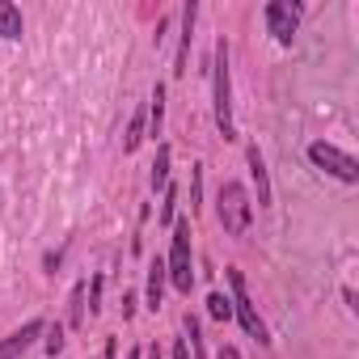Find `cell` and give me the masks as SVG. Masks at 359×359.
<instances>
[{
  "mask_svg": "<svg viewBox=\"0 0 359 359\" xmlns=\"http://www.w3.org/2000/svg\"><path fill=\"white\" fill-rule=\"evenodd\" d=\"M169 283L191 296L195 287V271H191V220H173V245H169V262H165Z\"/></svg>",
  "mask_w": 359,
  "mask_h": 359,
  "instance_id": "1",
  "label": "cell"
},
{
  "mask_svg": "<svg viewBox=\"0 0 359 359\" xmlns=\"http://www.w3.org/2000/svg\"><path fill=\"white\" fill-rule=\"evenodd\" d=\"M89 300H93V304H89V309H93V313H97V309H102V304H97V300H102V279H93V287H89Z\"/></svg>",
  "mask_w": 359,
  "mask_h": 359,
  "instance_id": "21",
  "label": "cell"
},
{
  "mask_svg": "<svg viewBox=\"0 0 359 359\" xmlns=\"http://www.w3.org/2000/svg\"><path fill=\"white\" fill-rule=\"evenodd\" d=\"M208 313H212L216 321H229V317H233V300L220 296V292H212V296H208Z\"/></svg>",
  "mask_w": 359,
  "mask_h": 359,
  "instance_id": "15",
  "label": "cell"
},
{
  "mask_svg": "<svg viewBox=\"0 0 359 359\" xmlns=\"http://www.w3.org/2000/svg\"><path fill=\"white\" fill-rule=\"evenodd\" d=\"M266 26H271V34L279 43H292V34L300 26V5L296 0H271L266 5Z\"/></svg>",
  "mask_w": 359,
  "mask_h": 359,
  "instance_id": "6",
  "label": "cell"
},
{
  "mask_svg": "<svg viewBox=\"0 0 359 359\" xmlns=\"http://www.w3.org/2000/svg\"><path fill=\"white\" fill-rule=\"evenodd\" d=\"M199 203H203V165H195L191 173V212H199Z\"/></svg>",
  "mask_w": 359,
  "mask_h": 359,
  "instance_id": "17",
  "label": "cell"
},
{
  "mask_svg": "<svg viewBox=\"0 0 359 359\" xmlns=\"http://www.w3.org/2000/svg\"><path fill=\"white\" fill-rule=\"evenodd\" d=\"M309 161H313L317 169L334 173L338 182H359V165H355V156H351V152H342V148H334V144H325V140L309 144Z\"/></svg>",
  "mask_w": 359,
  "mask_h": 359,
  "instance_id": "4",
  "label": "cell"
},
{
  "mask_svg": "<svg viewBox=\"0 0 359 359\" xmlns=\"http://www.w3.org/2000/svg\"><path fill=\"white\" fill-rule=\"evenodd\" d=\"M250 216H254V203H250L245 187L224 182V187H220V224H224V233L241 237V233L250 229Z\"/></svg>",
  "mask_w": 359,
  "mask_h": 359,
  "instance_id": "3",
  "label": "cell"
},
{
  "mask_svg": "<svg viewBox=\"0 0 359 359\" xmlns=\"http://www.w3.org/2000/svg\"><path fill=\"white\" fill-rule=\"evenodd\" d=\"M187 338H191V351H195V359H203V338H199V321L187 313Z\"/></svg>",
  "mask_w": 359,
  "mask_h": 359,
  "instance_id": "18",
  "label": "cell"
},
{
  "mask_svg": "<svg viewBox=\"0 0 359 359\" xmlns=\"http://www.w3.org/2000/svg\"><path fill=\"white\" fill-rule=\"evenodd\" d=\"M64 351V330L60 325H51V338H47V355H60Z\"/></svg>",
  "mask_w": 359,
  "mask_h": 359,
  "instance_id": "20",
  "label": "cell"
},
{
  "mask_svg": "<svg viewBox=\"0 0 359 359\" xmlns=\"http://www.w3.org/2000/svg\"><path fill=\"white\" fill-rule=\"evenodd\" d=\"M165 187H169V144H161L152 161V191H165Z\"/></svg>",
  "mask_w": 359,
  "mask_h": 359,
  "instance_id": "12",
  "label": "cell"
},
{
  "mask_svg": "<svg viewBox=\"0 0 359 359\" xmlns=\"http://www.w3.org/2000/svg\"><path fill=\"white\" fill-rule=\"evenodd\" d=\"M114 351H118V346H114V338H106V355H102V359H114Z\"/></svg>",
  "mask_w": 359,
  "mask_h": 359,
  "instance_id": "24",
  "label": "cell"
},
{
  "mask_svg": "<svg viewBox=\"0 0 359 359\" xmlns=\"http://www.w3.org/2000/svg\"><path fill=\"white\" fill-rule=\"evenodd\" d=\"M43 330H47V325H43L39 317H34V321H26L22 330H13V334H9L5 342H0V359H18L22 351H30V342H34V338H39Z\"/></svg>",
  "mask_w": 359,
  "mask_h": 359,
  "instance_id": "7",
  "label": "cell"
},
{
  "mask_svg": "<svg viewBox=\"0 0 359 359\" xmlns=\"http://www.w3.org/2000/svg\"><path fill=\"white\" fill-rule=\"evenodd\" d=\"M173 203H177V191L169 187V191H165V203H161V220H165V224L173 220Z\"/></svg>",
  "mask_w": 359,
  "mask_h": 359,
  "instance_id": "19",
  "label": "cell"
},
{
  "mask_svg": "<svg viewBox=\"0 0 359 359\" xmlns=\"http://www.w3.org/2000/svg\"><path fill=\"white\" fill-rule=\"evenodd\" d=\"M220 359H241V351H237V346H224V351H220Z\"/></svg>",
  "mask_w": 359,
  "mask_h": 359,
  "instance_id": "23",
  "label": "cell"
},
{
  "mask_svg": "<svg viewBox=\"0 0 359 359\" xmlns=\"http://www.w3.org/2000/svg\"><path fill=\"white\" fill-rule=\"evenodd\" d=\"M245 161H250V177H254V187H258V208H271V182H266V161H262L258 144H250Z\"/></svg>",
  "mask_w": 359,
  "mask_h": 359,
  "instance_id": "9",
  "label": "cell"
},
{
  "mask_svg": "<svg viewBox=\"0 0 359 359\" xmlns=\"http://www.w3.org/2000/svg\"><path fill=\"white\" fill-rule=\"evenodd\" d=\"M216 127L224 140H237L233 127V85H229V43H216Z\"/></svg>",
  "mask_w": 359,
  "mask_h": 359,
  "instance_id": "2",
  "label": "cell"
},
{
  "mask_svg": "<svg viewBox=\"0 0 359 359\" xmlns=\"http://www.w3.org/2000/svg\"><path fill=\"white\" fill-rule=\"evenodd\" d=\"M81 317H85V287L76 283V287H72V309H68V325H81Z\"/></svg>",
  "mask_w": 359,
  "mask_h": 359,
  "instance_id": "16",
  "label": "cell"
},
{
  "mask_svg": "<svg viewBox=\"0 0 359 359\" xmlns=\"http://www.w3.org/2000/svg\"><path fill=\"white\" fill-rule=\"evenodd\" d=\"M161 118H165V89L156 85V89H152V110H148V127H152V140L161 135Z\"/></svg>",
  "mask_w": 359,
  "mask_h": 359,
  "instance_id": "14",
  "label": "cell"
},
{
  "mask_svg": "<svg viewBox=\"0 0 359 359\" xmlns=\"http://www.w3.org/2000/svg\"><path fill=\"white\" fill-rule=\"evenodd\" d=\"M173 359H191V346H187V342H177V346H173Z\"/></svg>",
  "mask_w": 359,
  "mask_h": 359,
  "instance_id": "22",
  "label": "cell"
},
{
  "mask_svg": "<svg viewBox=\"0 0 359 359\" xmlns=\"http://www.w3.org/2000/svg\"><path fill=\"white\" fill-rule=\"evenodd\" d=\"M127 359H144V351H131V355H127Z\"/></svg>",
  "mask_w": 359,
  "mask_h": 359,
  "instance_id": "25",
  "label": "cell"
},
{
  "mask_svg": "<svg viewBox=\"0 0 359 359\" xmlns=\"http://www.w3.org/2000/svg\"><path fill=\"white\" fill-rule=\"evenodd\" d=\"M165 279H169V275H165V262H161V258H152V266H148V309H152V313L161 309V296H165Z\"/></svg>",
  "mask_w": 359,
  "mask_h": 359,
  "instance_id": "11",
  "label": "cell"
},
{
  "mask_svg": "<svg viewBox=\"0 0 359 359\" xmlns=\"http://www.w3.org/2000/svg\"><path fill=\"white\" fill-rule=\"evenodd\" d=\"M0 39H22V9L13 0H0Z\"/></svg>",
  "mask_w": 359,
  "mask_h": 359,
  "instance_id": "10",
  "label": "cell"
},
{
  "mask_svg": "<svg viewBox=\"0 0 359 359\" xmlns=\"http://www.w3.org/2000/svg\"><path fill=\"white\" fill-rule=\"evenodd\" d=\"M195 0H191V5L182 9V43H177V60H173V72L177 76H182L187 72V60H191V39H195Z\"/></svg>",
  "mask_w": 359,
  "mask_h": 359,
  "instance_id": "8",
  "label": "cell"
},
{
  "mask_svg": "<svg viewBox=\"0 0 359 359\" xmlns=\"http://www.w3.org/2000/svg\"><path fill=\"white\" fill-rule=\"evenodd\" d=\"M229 283H233V313H237L241 330H245L254 342H271V338H266V325H262V317H258V309H254V300H250V292H245V275H241V271H229Z\"/></svg>",
  "mask_w": 359,
  "mask_h": 359,
  "instance_id": "5",
  "label": "cell"
},
{
  "mask_svg": "<svg viewBox=\"0 0 359 359\" xmlns=\"http://www.w3.org/2000/svg\"><path fill=\"white\" fill-rule=\"evenodd\" d=\"M144 123H148V114L135 110L131 123H127V135H123V152H135V148H140V140H144Z\"/></svg>",
  "mask_w": 359,
  "mask_h": 359,
  "instance_id": "13",
  "label": "cell"
}]
</instances>
